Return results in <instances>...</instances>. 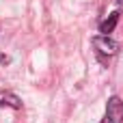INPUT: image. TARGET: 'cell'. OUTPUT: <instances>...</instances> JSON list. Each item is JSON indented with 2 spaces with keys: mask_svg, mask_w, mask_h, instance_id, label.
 <instances>
[{
  "mask_svg": "<svg viewBox=\"0 0 123 123\" xmlns=\"http://www.w3.org/2000/svg\"><path fill=\"white\" fill-rule=\"evenodd\" d=\"M91 43H93V48H95V52H97V56H99V61L102 63H106V58L104 56H115V54H119V50H121V45L115 41V39H110V37H104V35H97V37H93L91 39Z\"/></svg>",
  "mask_w": 123,
  "mask_h": 123,
  "instance_id": "6da1fadb",
  "label": "cell"
},
{
  "mask_svg": "<svg viewBox=\"0 0 123 123\" xmlns=\"http://www.w3.org/2000/svg\"><path fill=\"white\" fill-rule=\"evenodd\" d=\"M102 123H123V102H121V97L112 95V97L108 99V104H106V115H104Z\"/></svg>",
  "mask_w": 123,
  "mask_h": 123,
  "instance_id": "7a4b0ae2",
  "label": "cell"
},
{
  "mask_svg": "<svg viewBox=\"0 0 123 123\" xmlns=\"http://www.w3.org/2000/svg\"><path fill=\"white\" fill-rule=\"evenodd\" d=\"M0 108L22 110V99H19L13 91H0Z\"/></svg>",
  "mask_w": 123,
  "mask_h": 123,
  "instance_id": "3957f363",
  "label": "cell"
},
{
  "mask_svg": "<svg viewBox=\"0 0 123 123\" xmlns=\"http://www.w3.org/2000/svg\"><path fill=\"white\" fill-rule=\"evenodd\" d=\"M119 24V13H110L104 22H99V32H104V37H108Z\"/></svg>",
  "mask_w": 123,
  "mask_h": 123,
  "instance_id": "277c9868",
  "label": "cell"
},
{
  "mask_svg": "<svg viewBox=\"0 0 123 123\" xmlns=\"http://www.w3.org/2000/svg\"><path fill=\"white\" fill-rule=\"evenodd\" d=\"M0 63H4V65H6V63H11V58H9V56H4V54H0Z\"/></svg>",
  "mask_w": 123,
  "mask_h": 123,
  "instance_id": "5b68a950",
  "label": "cell"
}]
</instances>
